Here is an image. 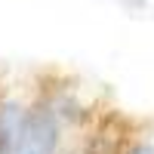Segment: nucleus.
<instances>
[{
    "instance_id": "obj_1",
    "label": "nucleus",
    "mask_w": 154,
    "mask_h": 154,
    "mask_svg": "<svg viewBox=\"0 0 154 154\" xmlns=\"http://www.w3.org/2000/svg\"><path fill=\"white\" fill-rule=\"evenodd\" d=\"M77 139L80 136H74L65 126V120L56 114V108L43 99V93L34 83L25 120L6 154H71Z\"/></svg>"
},
{
    "instance_id": "obj_2",
    "label": "nucleus",
    "mask_w": 154,
    "mask_h": 154,
    "mask_svg": "<svg viewBox=\"0 0 154 154\" xmlns=\"http://www.w3.org/2000/svg\"><path fill=\"white\" fill-rule=\"evenodd\" d=\"M117 154H154V126H139L130 130L120 142Z\"/></svg>"
}]
</instances>
